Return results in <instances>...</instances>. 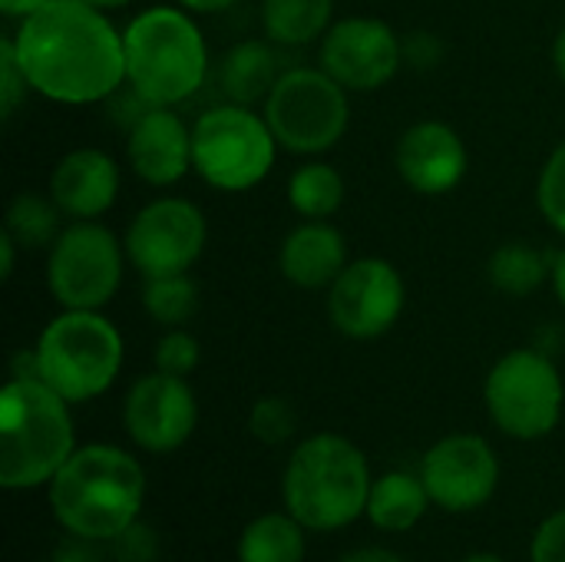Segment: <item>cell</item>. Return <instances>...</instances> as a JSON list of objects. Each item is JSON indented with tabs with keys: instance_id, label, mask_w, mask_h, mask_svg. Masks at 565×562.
Returning <instances> with one entry per match:
<instances>
[{
	"instance_id": "6da1fadb",
	"label": "cell",
	"mask_w": 565,
	"mask_h": 562,
	"mask_svg": "<svg viewBox=\"0 0 565 562\" xmlns=\"http://www.w3.org/2000/svg\"><path fill=\"white\" fill-rule=\"evenodd\" d=\"M33 93L60 106H93L126 83L122 30L86 0H50L10 33Z\"/></svg>"
},
{
	"instance_id": "7a4b0ae2",
	"label": "cell",
	"mask_w": 565,
	"mask_h": 562,
	"mask_svg": "<svg viewBox=\"0 0 565 562\" xmlns=\"http://www.w3.org/2000/svg\"><path fill=\"white\" fill-rule=\"evenodd\" d=\"M146 490L149 480L132 450L119 444H79L46 484V503L63 533L109 543L142 517Z\"/></svg>"
},
{
	"instance_id": "3957f363",
	"label": "cell",
	"mask_w": 565,
	"mask_h": 562,
	"mask_svg": "<svg viewBox=\"0 0 565 562\" xmlns=\"http://www.w3.org/2000/svg\"><path fill=\"white\" fill-rule=\"evenodd\" d=\"M374 477L367 454L344 434L321 431L295 444L281 470V507L308 533H341L364 520Z\"/></svg>"
},
{
	"instance_id": "277c9868",
	"label": "cell",
	"mask_w": 565,
	"mask_h": 562,
	"mask_svg": "<svg viewBox=\"0 0 565 562\" xmlns=\"http://www.w3.org/2000/svg\"><path fill=\"white\" fill-rule=\"evenodd\" d=\"M70 401L40 378H10L0 391V487L40 490L73 457Z\"/></svg>"
},
{
	"instance_id": "5b68a950",
	"label": "cell",
	"mask_w": 565,
	"mask_h": 562,
	"mask_svg": "<svg viewBox=\"0 0 565 562\" xmlns=\"http://www.w3.org/2000/svg\"><path fill=\"white\" fill-rule=\"evenodd\" d=\"M126 83L149 106H179L209 79V43L195 13L159 3L136 13L122 30Z\"/></svg>"
},
{
	"instance_id": "8992f818",
	"label": "cell",
	"mask_w": 565,
	"mask_h": 562,
	"mask_svg": "<svg viewBox=\"0 0 565 562\" xmlns=\"http://www.w3.org/2000/svg\"><path fill=\"white\" fill-rule=\"evenodd\" d=\"M36 378L73 407L103 397L126 361L122 331L103 311L63 308L50 318L33 344Z\"/></svg>"
},
{
	"instance_id": "52a82bcc",
	"label": "cell",
	"mask_w": 565,
	"mask_h": 562,
	"mask_svg": "<svg viewBox=\"0 0 565 562\" xmlns=\"http://www.w3.org/2000/svg\"><path fill=\"white\" fill-rule=\"evenodd\" d=\"M278 139L265 113L242 103H218L192 123V169L218 192H252L278 159Z\"/></svg>"
},
{
	"instance_id": "ba28073f",
	"label": "cell",
	"mask_w": 565,
	"mask_h": 562,
	"mask_svg": "<svg viewBox=\"0 0 565 562\" xmlns=\"http://www.w3.org/2000/svg\"><path fill=\"white\" fill-rule=\"evenodd\" d=\"M483 404L500 434L513 441H543L563 421V374L550 354L536 348H513L490 368Z\"/></svg>"
},
{
	"instance_id": "9c48e42d",
	"label": "cell",
	"mask_w": 565,
	"mask_h": 562,
	"mask_svg": "<svg viewBox=\"0 0 565 562\" xmlns=\"http://www.w3.org/2000/svg\"><path fill=\"white\" fill-rule=\"evenodd\" d=\"M265 119L281 149L321 156L334 149L351 126L348 89L324 66H291L271 86Z\"/></svg>"
},
{
	"instance_id": "30bf717a",
	"label": "cell",
	"mask_w": 565,
	"mask_h": 562,
	"mask_svg": "<svg viewBox=\"0 0 565 562\" xmlns=\"http://www.w3.org/2000/svg\"><path fill=\"white\" fill-rule=\"evenodd\" d=\"M126 262V245L113 229L99 219L73 222L46 248V288L60 308L103 311L122 285Z\"/></svg>"
},
{
	"instance_id": "8fae6325",
	"label": "cell",
	"mask_w": 565,
	"mask_h": 562,
	"mask_svg": "<svg viewBox=\"0 0 565 562\" xmlns=\"http://www.w3.org/2000/svg\"><path fill=\"white\" fill-rule=\"evenodd\" d=\"M205 212L185 195H159L146 202L126 229V258L142 278L185 275L205 252Z\"/></svg>"
},
{
	"instance_id": "7c38bea8",
	"label": "cell",
	"mask_w": 565,
	"mask_h": 562,
	"mask_svg": "<svg viewBox=\"0 0 565 562\" xmlns=\"http://www.w3.org/2000/svg\"><path fill=\"white\" fill-rule=\"evenodd\" d=\"M420 480L430 503L444 513H477L483 510L503 480L500 454L480 434L457 431L434 441L420 460Z\"/></svg>"
},
{
	"instance_id": "4fadbf2b",
	"label": "cell",
	"mask_w": 565,
	"mask_h": 562,
	"mask_svg": "<svg viewBox=\"0 0 565 562\" xmlns=\"http://www.w3.org/2000/svg\"><path fill=\"white\" fill-rule=\"evenodd\" d=\"M199 427V397L189 378L152 368L139 374L122 397V431L142 454L166 457L182 450Z\"/></svg>"
},
{
	"instance_id": "5bb4252c",
	"label": "cell",
	"mask_w": 565,
	"mask_h": 562,
	"mask_svg": "<svg viewBox=\"0 0 565 562\" xmlns=\"http://www.w3.org/2000/svg\"><path fill=\"white\" fill-rule=\"evenodd\" d=\"M404 301L407 285L397 265L367 255L348 262L328 288V318L338 335L351 341H374L401 321Z\"/></svg>"
},
{
	"instance_id": "9a60e30c",
	"label": "cell",
	"mask_w": 565,
	"mask_h": 562,
	"mask_svg": "<svg viewBox=\"0 0 565 562\" xmlns=\"http://www.w3.org/2000/svg\"><path fill=\"white\" fill-rule=\"evenodd\" d=\"M321 66L348 93L384 89L404 66V36L381 17L334 20L321 36Z\"/></svg>"
},
{
	"instance_id": "2e32d148",
	"label": "cell",
	"mask_w": 565,
	"mask_h": 562,
	"mask_svg": "<svg viewBox=\"0 0 565 562\" xmlns=\"http://www.w3.org/2000/svg\"><path fill=\"white\" fill-rule=\"evenodd\" d=\"M397 176L417 195L437 199L454 192L470 169V152L463 136L444 119H420L404 129L394 149Z\"/></svg>"
},
{
	"instance_id": "e0dca14e",
	"label": "cell",
	"mask_w": 565,
	"mask_h": 562,
	"mask_svg": "<svg viewBox=\"0 0 565 562\" xmlns=\"http://www.w3.org/2000/svg\"><path fill=\"white\" fill-rule=\"evenodd\" d=\"M129 169L156 189H169L192 169V126L175 106H146L126 132Z\"/></svg>"
},
{
	"instance_id": "ac0fdd59",
	"label": "cell",
	"mask_w": 565,
	"mask_h": 562,
	"mask_svg": "<svg viewBox=\"0 0 565 562\" xmlns=\"http://www.w3.org/2000/svg\"><path fill=\"white\" fill-rule=\"evenodd\" d=\"M119 166L96 146H79L60 156L50 172V195L60 212L73 222H93L106 215L119 199Z\"/></svg>"
},
{
	"instance_id": "d6986e66",
	"label": "cell",
	"mask_w": 565,
	"mask_h": 562,
	"mask_svg": "<svg viewBox=\"0 0 565 562\" xmlns=\"http://www.w3.org/2000/svg\"><path fill=\"white\" fill-rule=\"evenodd\" d=\"M344 265H348V242L331 222L301 219V225H295L278 248L281 278L305 291L331 288L334 278L344 272Z\"/></svg>"
},
{
	"instance_id": "ffe728a7",
	"label": "cell",
	"mask_w": 565,
	"mask_h": 562,
	"mask_svg": "<svg viewBox=\"0 0 565 562\" xmlns=\"http://www.w3.org/2000/svg\"><path fill=\"white\" fill-rule=\"evenodd\" d=\"M430 507L434 503H430V494H427L420 474L387 470V474L374 477L364 520H371V527L381 533L401 537V533L417 530Z\"/></svg>"
},
{
	"instance_id": "44dd1931",
	"label": "cell",
	"mask_w": 565,
	"mask_h": 562,
	"mask_svg": "<svg viewBox=\"0 0 565 562\" xmlns=\"http://www.w3.org/2000/svg\"><path fill=\"white\" fill-rule=\"evenodd\" d=\"M281 73L285 70L278 63V50L271 46V40H242L222 56L218 86L232 103L255 106L268 99Z\"/></svg>"
},
{
	"instance_id": "7402d4cb",
	"label": "cell",
	"mask_w": 565,
	"mask_h": 562,
	"mask_svg": "<svg viewBox=\"0 0 565 562\" xmlns=\"http://www.w3.org/2000/svg\"><path fill=\"white\" fill-rule=\"evenodd\" d=\"M308 530L281 507L245 523L235 543L238 562H305Z\"/></svg>"
},
{
	"instance_id": "603a6c76",
	"label": "cell",
	"mask_w": 565,
	"mask_h": 562,
	"mask_svg": "<svg viewBox=\"0 0 565 562\" xmlns=\"http://www.w3.org/2000/svg\"><path fill=\"white\" fill-rule=\"evenodd\" d=\"M334 23V0H262L265 36L278 46H308Z\"/></svg>"
},
{
	"instance_id": "cb8c5ba5",
	"label": "cell",
	"mask_w": 565,
	"mask_h": 562,
	"mask_svg": "<svg viewBox=\"0 0 565 562\" xmlns=\"http://www.w3.org/2000/svg\"><path fill=\"white\" fill-rule=\"evenodd\" d=\"M553 262H556V255L550 258V255L540 252L536 245L507 242V245H500V248L490 255V262H487V278H490V285H493L500 295L526 298V295L540 291L546 278H553Z\"/></svg>"
},
{
	"instance_id": "d4e9b609",
	"label": "cell",
	"mask_w": 565,
	"mask_h": 562,
	"mask_svg": "<svg viewBox=\"0 0 565 562\" xmlns=\"http://www.w3.org/2000/svg\"><path fill=\"white\" fill-rule=\"evenodd\" d=\"M348 185L344 176L331 166V162H301L291 176H288V205L301 215V219H318L328 222L331 215H338V209L344 205Z\"/></svg>"
},
{
	"instance_id": "484cf974",
	"label": "cell",
	"mask_w": 565,
	"mask_h": 562,
	"mask_svg": "<svg viewBox=\"0 0 565 562\" xmlns=\"http://www.w3.org/2000/svg\"><path fill=\"white\" fill-rule=\"evenodd\" d=\"M60 219H63V212L53 202V195L17 192L7 205L3 232H10L20 248H50L56 242V235L63 232Z\"/></svg>"
},
{
	"instance_id": "4316f807",
	"label": "cell",
	"mask_w": 565,
	"mask_h": 562,
	"mask_svg": "<svg viewBox=\"0 0 565 562\" xmlns=\"http://www.w3.org/2000/svg\"><path fill=\"white\" fill-rule=\"evenodd\" d=\"M142 308L159 328H185V321L199 311V285L185 275H162L146 278Z\"/></svg>"
},
{
	"instance_id": "83f0119b",
	"label": "cell",
	"mask_w": 565,
	"mask_h": 562,
	"mask_svg": "<svg viewBox=\"0 0 565 562\" xmlns=\"http://www.w3.org/2000/svg\"><path fill=\"white\" fill-rule=\"evenodd\" d=\"M298 431V417L291 401L285 397H258L248 411V434L265 444V447H281L295 437Z\"/></svg>"
},
{
	"instance_id": "f1b7e54d",
	"label": "cell",
	"mask_w": 565,
	"mask_h": 562,
	"mask_svg": "<svg viewBox=\"0 0 565 562\" xmlns=\"http://www.w3.org/2000/svg\"><path fill=\"white\" fill-rule=\"evenodd\" d=\"M536 205L546 225L565 238V142H559L543 162V172L536 182Z\"/></svg>"
},
{
	"instance_id": "f546056e",
	"label": "cell",
	"mask_w": 565,
	"mask_h": 562,
	"mask_svg": "<svg viewBox=\"0 0 565 562\" xmlns=\"http://www.w3.org/2000/svg\"><path fill=\"white\" fill-rule=\"evenodd\" d=\"M199 361H202L199 338L185 328H166L152 348V364L175 378H189L199 368Z\"/></svg>"
},
{
	"instance_id": "4dcf8cb0",
	"label": "cell",
	"mask_w": 565,
	"mask_h": 562,
	"mask_svg": "<svg viewBox=\"0 0 565 562\" xmlns=\"http://www.w3.org/2000/svg\"><path fill=\"white\" fill-rule=\"evenodd\" d=\"M106 550H109L113 562H156L162 553L159 533L149 523H142V517L136 523H129L119 537H113L106 543Z\"/></svg>"
},
{
	"instance_id": "1f68e13d",
	"label": "cell",
	"mask_w": 565,
	"mask_h": 562,
	"mask_svg": "<svg viewBox=\"0 0 565 562\" xmlns=\"http://www.w3.org/2000/svg\"><path fill=\"white\" fill-rule=\"evenodd\" d=\"M26 89H30V83H26L20 63H17L13 40H10V33H7V36L0 40V116H3V119H10V116L20 109Z\"/></svg>"
},
{
	"instance_id": "d6a6232c",
	"label": "cell",
	"mask_w": 565,
	"mask_h": 562,
	"mask_svg": "<svg viewBox=\"0 0 565 562\" xmlns=\"http://www.w3.org/2000/svg\"><path fill=\"white\" fill-rule=\"evenodd\" d=\"M530 562H565V510L550 513L530 543Z\"/></svg>"
},
{
	"instance_id": "836d02e7",
	"label": "cell",
	"mask_w": 565,
	"mask_h": 562,
	"mask_svg": "<svg viewBox=\"0 0 565 562\" xmlns=\"http://www.w3.org/2000/svg\"><path fill=\"white\" fill-rule=\"evenodd\" d=\"M444 60V40L430 30H414L404 36V63L417 70H430Z\"/></svg>"
},
{
	"instance_id": "e575fe53",
	"label": "cell",
	"mask_w": 565,
	"mask_h": 562,
	"mask_svg": "<svg viewBox=\"0 0 565 562\" xmlns=\"http://www.w3.org/2000/svg\"><path fill=\"white\" fill-rule=\"evenodd\" d=\"M103 547L106 543H93V540L63 533V540L53 547V553L46 556V562H106L109 550H103Z\"/></svg>"
},
{
	"instance_id": "d590c367",
	"label": "cell",
	"mask_w": 565,
	"mask_h": 562,
	"mask_svg": "<svg viewBox=\"0 0 565 562\" xmlns=\"http://www.w3.org/2000/svg\"><path fill=\"white\" fill-rule=\"evenodd\" d=\"M338 562H407L401 553L384 550V547H358L351 553H344Z\"/></svg>"
},
{
	"instance_id": "8d00e7d4",
	"label": "cell",
	"mask_w": 565,
	"mask_h": 562,
	"mask_svg": "<svg viewBox=\"0 0 565 562\" xmlns=\"http://www.w3.org/2000/svg\"><path fill=\"white\" fill-rule=\"evenodd\" d=\"M50 0H0V13L7 17V20H23V17H30V13H36V10H43Z\"/></svg>"
},
{
	"instance_id": "74e56055",
	"label": "cell",
	"mask_w": 565,
	"mask_h": 562,
	"mask_svg": "<svg viewBox=\"0 0 565 562\" xmlns=\"http://www.w3.org/2000/svg\"><path fill=\"white\" fill-rule=\"evenodd\" d=\"M13 265H17V242L10 232H0V278L3 282L13 275Z\"/></svg>"
},
{
	"instance_id": "f35d334b",
	"label": "cell",
	"mask_w": 565,
	"mask_h": 562,
	"mask_svg": "<svg viewBox=\"0 0 565 562\" xmlns=\"http://www.w3.org/2000/svg\"><path fill=\"white\" fill-rule=\"evenodd\" d=\"M175 3L189 13H222V10L235 7L238 0H175Z\"/></svg>"
},
{
	"instance_id": "ab89813d",
	"label": "cell",
	"mask_w": 565,
	"mask_h": 562,
	"mask_svg": "<svg viewBox=\"0 0 565 562\" xmlns=\"http://www.w3.org/2000/svg\"><path fill=\"white\" fill-rule=\"evenodd\" d=\"M553 288H556L559 305L565 308V248L556 255V262H553Z\"/></svg>"
},
{
	"instance_id": "60d3db41",
	"label": "cell",
	"mask_w": 565,
	"mask_h": 562,
	"mask_svg": "<svg viewBox=\"0 0 565 562\" xmlns=\"http://www.w3.org/2000/svg\"><path fill=\"white\" fill-rule=\"evenodd\" d=\"M553 66H556L559 79L565 83V26L556 33V43H553Z\"/></svg>"
},
{
	"instance_id": "b9f144b4",
	"label": "cell",
	"mask_w": 565,
	"mask_h": 562,
	"mask_svg": "<svg viewBox=\"0 0 565 562\" xmlns=\"http://www.w3.org/2000/svg\"><path fill=\"white\" fill-rule=\"evenodd\" d=\"M86 3H93V7H99V10H122V7H129L132 0H86Z\"/></svg>"
},
{
	"instance_id": "7bdbcfd3",
	"label": "cell",
	"mask_w": 565,
	"mask_h": 562,
	"mask_svg": "<svg viewBox=\"0 0 565 562\" xmlns=\"http://www.w3.org/2000/svg\"><path fill=\"white\" fill-rule=\"evenodd\" d=\"M460 562H507L500 553H470V556H463Z\"/></svg>"
}]
</instances>
